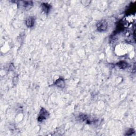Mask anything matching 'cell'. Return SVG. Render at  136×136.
<instances>
[{
    "mask_svg": "<svg viewBox=\"0 0 136 136\" xmlns=\"http://www.w3.org/2000/svg\"><path fill=\"white\" fill-rule=\"evenodd\" d=\"M20 2L25 8H30L32 5V2L31 1H21Z\"/></svg>",
    "mask_w": 136,
    "mask_h": 136,
    "instance_id": "8992f818",
    "label": "cell"
},
{
    "mask_svg": "<svg viewBox=\"0 0 136 136\" xmlns=\"http://www.w3.org/2000/svg\"><path fill=\"white\" fill-rule=\"evenodd\" d=\"M48 116H49V113H48V112L45 109L42 108L39 113L38 120L39 122H42L47 119Z\"/></svg>",
    "mask_w": 136,
    "mask_h": 136,
    "instance_id": "6da1fadb",
    "label": "cell"
},
{
    "mask_svg": "<svg viewBox=\"0 0 136 136\" xmlns=\"http://www.w3.org/2000/svg\"><path fill=\"white\" fill-rule=\"evenodd\" d=\"M42 9L46 13H47L51 9V6L47 3H43L42 4Z\"/></svg>",
    "mask_w": 136,
    "mask_h": 136,
    "instance_id": "5b68a950",
    "label": "cell"
},
{
    "mask_svg": "<svg viewBox=\"0 0 136 136\" xmlns=\"http://www.w3.org/2000/svg\"><path fill=\"white\" fill-rule=\"evenodd\" d=\"M35 23V19L34 17H30L28 18L26 21V24L28 27H33Z\"/></svg>",
    "mask_w": 136,
    "mask_h": 136,
    "instance_id": "3957f363",
    "label": "cell"
},
{
    "mask_svg": "<svg viewBox=\"0 0 136 136\" xmlns=\"http://www.w3.org/2000/svg\"><path fill=\"white\" fill-rule=\"evenodd\" d=\"M55 85L56 86L60 87V88H63L65 86L64 80L61 78L58 79V80H56V82H55Z\"/></svg>",
    "mask_w": 136,
    "mask_h": 136,
    "instance_id": "277c9868",
    "label": "cell"
},
{
    "mask_svg": "<svg viewBox=\"0 0 136 136\" xmlns=\"http://www.w3.org/2000/svg\"><path fill=\"white\" fill-rule=\"evenodd\" d=\"M118 66L121 69H124L127 66V64L124 62H121L119 63Z\"/></svg>",
    "mask_w": 136,
    "mask_h": 136,
    "instance_id": "52a82bcc",
    "label": "cell"
},
{
    "mask_svg": "<svg viewBox=\"0 0 136 136\" xmlns=\"http://www.w3.org/2000/svg\"><path fill=\"white\" fill-rule=\"evenodd\" d=\"M97 29L99 31H104V30H106L107 29V22L105 21H101L98 22L97 25Z\"/></svg>",
    "mask_w": 136,
    "mask_h": 136,
    "instance_id": "7a4b0ae2",
    "label": "cell"
}]
</instances>
